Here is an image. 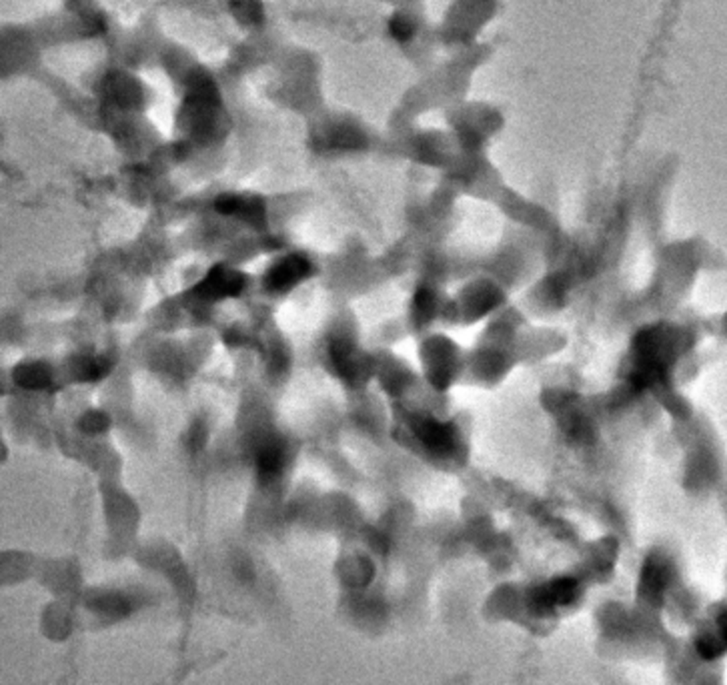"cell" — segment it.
Wrapping results in <instances>:
<instances>
[{"mask_svg": "<svg viewBox=\"0 0 727 685\" xmlns=\"http://www.w3.org/2000/svg\"><path fill=\"white\" fill-rule=\"evenodd\" d=\"M307 271V263L299 257H291L285 259L283 263H279L269 275V281L275 289H285L288 285H293L299 277H303Z\"/></svg>", "mask_w": 727, "mask_h": 685, "instance_id": "obj_1", "label": "cell"}, {"mask_svg": "<svg viewBox=\"0 0 727 685\" xmlns=\"http://www.w3.org/2000/svg\"><path fill=\"white\" fill-rule=\"evenodd\" d=\"M238 283V279H234L233 273H223L221 269L212 271V275L207 279L205 283V289H207L208 295H227L231 292L233 287Z\"/></svg>", "mask_w": 727, "mask_h": 685, "instance_id": "obj_2", "label": "cell"}, {"mask_svg": "<svg viewBox=\"0 0 727 685\" xmlns=\"http://www.w3.org/2000/svg\"><path fill=\"white\" fill-rule=\"evenodd\" d=\"M259 461L262 473H277L283 465V449L279 445H267L260 451Z\"/></svg>", "mask_w": 727, "mask_h": 685, "instance_id": "obj_3", "label": "cell"}]
</instances>
